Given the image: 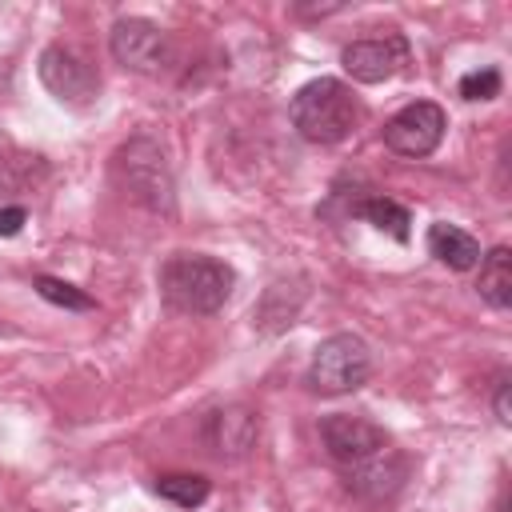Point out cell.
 I'll use <instances>...</instances> for the list:
<instances>
[{
	"mask_svg": "<svg viewBox=\"0 0 512 512\" xmlns=\"http://www.w3.org/2000/svg\"><path fill=\"white\" fill-rule=\"evenodd\" d=\"M236 284V272L216 260V256H200V252H176L164 260L160 268V296L168 308L188 312V316H212L228 304Z\"/></svg>",
	"mask_w": 512,
	"mask_h": 512,
	"instance_id": "6da1fadb",
	"label": "cell"
},
{
	"mask_svg": "<svg viewBox=\"0 0 512 512\" xmlns=\"http://www.w3.org/2000/svg\"><path fill=\"white\" fill-rule=\"evenodd\" d=\"M288 120L292 128L308 140V144H340L356 120H360V104L352 96V88L344 80H332V76H320V80H308L292 104H288Z\"/></svg>",
	"mask_w": 512,
	"mask_h": 512,
	"instance_id": "7a4b0ae2",
	"label": "cell"
},
{
	"mask_svg": "<svg viewBox=\"0 0 512 512\" xmlns=\"http://www.w3.org/2000/svg\"><path fill=\"white\" fill-rule=\"evenodd\" d=\"M112 172H116V180L128 188V196L140 200L144 208L164 212V216L176 212V180H172L168 156H164V148H160L156 140H148V136L128 140V144L112 156Z\"/></svg>",
	"mask_w": 512,
	"mask_h": 512,
	"instance_id": "3957f363",
	"label": "cell"
},
{
	"mask_svg": "<svg viewBox=\"0 0 512 512\" xmlns=\"http://www.w3.org/2000/svg\"><path fill=\"white\" fill-rule=\"evenodd\" d=\"M372 376V352L356 332H336L316 344L304 384L316 396H344L356 392Z\"/></svg>",
	"mask_w": 512,
	"mask_h": 512,
	"instance_id": "277c9868",
	"label": "cell"
},
{
	"mask_svg": "<svg viewBox=\"0 0 512 512\" xmlns=\"http://www.w3.org/2000/svg\"><path fill=\"white\" fill-rule=\"evenodd\" d=\"M108 48H112V60L132 68V72H144V76H156L172 64V40L160 24L144 20V16H124L112 24V36H108Z\"/></svg>",
	"mask_w": 512,
	"mask_h": 512,
	"instance_id": "5b68a950",
	"label": "cell"
},
{
	"mask_svg": "<svg viewBox=\"0 0 512 512\" xmlns=\"http://www.w3.org/2000/svg\"><path fill=\"white\" fill-rule=\"evenodd\" d=\"M36 72H40L44 88H48L56 100L76 104V108L92 104L96 92H100V76H96V68H92L76 48H68V44H48V48L40 52Z\"/></svg>",
	"mask_w": 512,
	"mask_h": 512,
	"instance_id": "8992f818",
	"label": "cell"
},
{
	"mask_svg": "<svg viewBox=\"0 0 512 512\" xmlns=\"http://www.w3.org/2000/svg\"><path fill=\"white\" fill-rule=\"evenodd\" d=\"M444 128H448V116L440 104L432 100H416V104H404L388 124H384V144L396 152V156H432L444 140Z\"/></svg>",
	"mask_w": 512,
	"mask_h": 512,
	"instance_id": "52a82bcc",
	"label": "cell"
},
{
	"mask_svg": "<svg viewBox=\"0 0 512 512\" xmlns=\"http://www.w3.org/2000/svg\"><path fill=\"white\" fill-rule=\"evenodd\" d=\"M320 440H324V452L340 468H356V464H364V460H372L376 452L388 448V436H384L380 424H372L364 416H348V412L324 416L320 420Z\"/></svg>",
	"mask_w": 512,
	"mask_h": 512,
	"instance_id": "ba28073f",
	"label": "cell"
},
{
	"mask_svg": "<svg viewBox=\"0 0 512 512\" xmlns=\"http://www.w3.org/2000/svg\"><path fill=\"white\" fill-rule=\"evenodd\" d=\"M340 64L352 80L360 84H380L388 76H396L408 64V40L404 36H372V40H352L340 52Z\"/></svg>",
	"mask_w": 512,
	"mask_h": 512,
	"instance_id": "9c48e42d",
	"label": "cell"
},
{
	"mask_svg": "<svg viewBox=\"0 0 512 512\" xmlns=\"http://www.w3.org/2000/svg\"><path fill=\"white\" fill-rule=\"evenodd\" d=\"M256 436H260V416L248 404H224L204 416V444L220 460L248 456L256 448Z\"/></svg>",
	"mask_w": 512,
	"mask_h": 512,
	"instance_id": "30bf717a",
	"label": "cell"
},
{
	"mask_svg": "<svg viewBox=\"0 0 512 512\" xmlns=\"http://www.w3.org/2000/svg\"><path fill=\"white\" fill-rule=\"evenodd\" d=\"M344 472H348V488H352L356 496H364V500H388V496L404 484L408 460H404L400 452L384 448V452H376L372 460H364V464H356V468H344Z\"/></svg>",
	"mask_w": 512,
	"mask_h": 512,
	"instance_id": "8fae6325",
	"label": "cell"
},
{
	"mask_svg": "<svg viewBox=\"0 0 512 512\" xmlns=\"http://www.w3.org/2000/svg\"><path fill=\"white\" fill-rule=\"evenodd\" d=\"M428 252H432L440 264H448L452 272H468V268L480 264V240H476L472 232L448 224V220H436V224L428 228Z\"/></svg>",
	"mask_w": 512,
	"mask_h": 512,
	"instance_id": "7c38bea8",
	"label": "cell"
},
{
	"mask_svg": "<svg viewBox=\"0 0 512 512\" xmlns=\"http://www.w3.org/2000/svg\"><path fill=\"white\" fill-rule=\"evenodd\" d=\"M484 304H492L496 312L512 308V252L504 244H496L488 256H480V280H476Z\"/></svg>",
	"mask_w": 512,
	"mask_h": 512,
	"instance_id": "4fadbf2b",
	"label": "cell"
},
{
	"mask_svg": "<svg viewBox=\"0 0 512 512\" xmlns=\"http://www.w3.org/2000/svg\"><path fill=\"white\" fill-rule=\"evenodd\" d=\"M356 216H364L372 228H380V232H388L392 240H408V224H412V216H408V208L404 204H396V200H388V196H368V200H360L356 204Z\"/></svg>",
	"mask_w": 512,
	"mask_h": 512,
	"instance_id": "5bb4252c",
	"label": "cell"
},
{
	"mask_svg": "<svg viewBox=\"0 0 512 512\" xmlns=\"http://www.w3.org/2000/svg\"><path fill=\"white\" fill-rule=\"evenodd\" d=\"M156 492L164 500H172L176 508H200L212 492V484L196 472H168V476H156Z\"/></svg>",
	"mask_w": 512,
	"mask_h": 512,
	"instance_id": "9a60e30c",
	"label": "cell"
},
{
	"mask_svg": "<svg viewBox=\"0 0 512 512\" xmlns=\"http://www.w3.org/2000/svg\"><path fill=\"white\" fill-rule=\"evenodd\" d=\"M36 292H40L48 304H60V308H68V312H92V308H96V300H92L88 292H80V288L68 284V280H56V276H36Z\"/></svg>",
	"mask_w": 512,
	"mask_h": 512,
	"instance_id": "2e32d148",
	"label": "cell"
},
{
	"mask_svg": "<svg viewBox=\"0 0 512 512\" xmlns=\"http://www.w3.org/2000/svg\"><path fill=\"white\" fill-rule=\"evenodd\" d=\"M500 84H504V76L496 68H476V72L460 76V96L464 100H492V96H500Z\"/></svg>",
	"mask_w": 512,
	"mask_h": 512,
	"instance_id": "e0dca14e",
	"label": "cell"
},
{
	"mask_svg": "<svg viewBox=\"0 0 512 512\" xmlns=\"http://www.w3.org/2000/svg\"><path fill=\"white\" fill-rule=\"evenodd\" d=\"M24 224V208H0V236H16Z\"/></svg>",
	"mask_w": 512,
	"mask_h": 512,
	"instance_id": "ac0fdd59",
	"label": "cell"
},
{
	"mask_svg": "<svg viewBox=\"0 0 512 512\" xmlns=\"http://www.w3.org/2000/svg\"><path fill=\"white\" fill-rule=\"evenodd\" d=\"M496 420H500V424H512V408H508V376H500V384H496Z\"/></svg>",
	"mask_w": 512,
	"mask_h": 512,
	"instance_id": "d6986e66",
	"label": "cell"
}]
</instances>
